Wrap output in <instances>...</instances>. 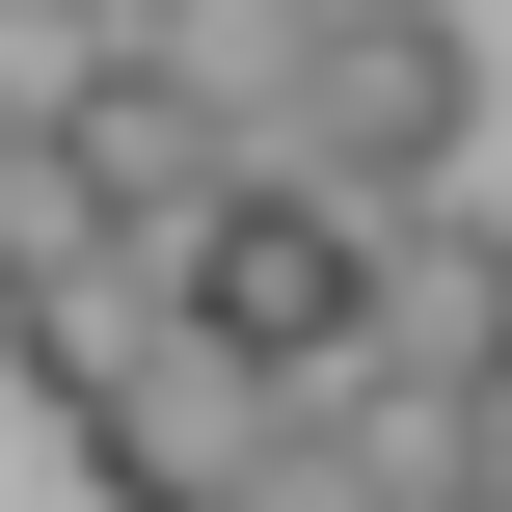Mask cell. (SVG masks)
<instances>
[{
	"label": "cell",
	"instance_id": "1",
	"mask_svg": "<svg viewBox=\"0 0 512 512\" xmlns=\"http://www.w3.org/2000/svg\"><path fill=\"white\" fill-rule=\"evenodd\" d=\"M162 297H189V351H243L270 405H351V378H378V189L243 162V189L162 243Z\"/></svg>",
	"mask_w": 512,
	"mask_h": 512
},
{
	"label": "cell",
	"instance_id": "2",
	"mask_svg": "<svg viewBox=\"0 0 512 512\" xmlns=\"http://www.w3.org/2000/svg\"><path fill=\"white\" fill-rule=\"evenodd\" d=\"M459 135H486L459 0H297V108H270V162H324V189H432Z\"/></svg>",
	"mask_w": 512,
	"mask_h": 512
},
{
	"label": "cell",
	"instance_id": "3",
	"mask_svg": "<svg viewBox=\"0 0 512 512\" xmlns=\"http://www.w3.org/2000/svg\"><path fill=\"white\" fill-rule=\"evenodd\" d=\"M378 405H512V216H459V162L378 189Z\"/></svg>",
	"mask_w": 512,
	"mask_h": 512
},
{
	"label": "cell",
	"instance_id": "4",
	"mask_svg": "<svg viewBox=\"0 0 512 512\" xmlns=\"http://www.w3.org/2000/svg\"><path fill=\"white\" fill-rule=\"evenodd\" d=\"M162 351H189V297H162V243H135V216H81L54 270H0V378H27L54 432H81L108 378H162Z\"/></svg>",
	"mask_w": 512,
	"mask_h": 512
},
{
	"label": "cell",
	"instance_id": "5",
	"mask_svg": "<svg viewBox=\"0 0 512 512\" xmlns=\"http://www.w3.org/2000/svg\"><path fill=\"white\" fill-rule=\"evenodd\" d=\"M54 135H81V189H108V216H135V243H189V216H216V189H243V162H270V135H243V108H216V81H189V54H162V27H135V54H108V81H81V108H54Z\"/></svg>",
	"mask_w": 512,
	"mask_h": 512
},
{
	"label": "cell",
	"instance_id": "6",
	"mask_svg": "<svg viewBox=\"0 0 512 512\" xmlns=\"http://www.w3.org/2000/svg\"><path fill=\"white\" fill-rule=\"evenodd\" d=\"M243 432H270V378H243V351H162V378L81 405V486H108V512H216V486H243Z\"/></svg>",
	"mask_w": 512,
	"mask_h": 512
},
{
	"label": "cell",
	"instance_id": "7",
	"mask_svg": "<svg viewBox=\"0 0 512 512\" xmlns=\"http://www.w3.org/2000/svg\"><path fill=\"white\" fill-rule=\"evenodd\" d=\"M135 27H162V0H0V135H54V108H81Z\"/></svg>",
	"mask_w": 512,
	"mask_h": 512
},
{
	"label": "cell",
	"instance_id": "8",
	"mask_svg": "<svg viewBox=\"0 0 512 512\" xmlns=\"http://www.w3.org/2000/svg\"><path fill=\"white\" fill-rule=\"evenodd\" d=\"M216 512H378V405H270Z\"/></svg>",
	"mask_w": 512,
	"mask_h": 512
},
{
	"label": "cell",
	"instance_id": "9",
	"mask_svg": "<svg viewBox=\"0 0 512 512\" xmlns=\"http://www.w3.org/2000/svg\"><path fill=\"white\" fill-rule=\"evenodd\" d=\"M81 216H108V189H81V135H0V270H54Z\"/></svg>",
	"mask_w": 512,
	"mask_h": 512
},
{
	"label": "cell",
	"instance_id": "10",
	"mask_svg": "<svg viewBox=\"0 0 512 512\" xmlns=\"http://www.w3.org/2000/svg\"><path fill=\"white\" fill-rule=\"evenodd\" d=\"M378 512H512V459H486V432H432V459H378Z\"/></svg>",
	"mask_w": 512,
	"mask_h": 512
}]
</instances>
